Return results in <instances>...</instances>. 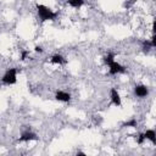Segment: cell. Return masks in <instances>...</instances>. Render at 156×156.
Segmentation results:
<instances>
[{"label":"cell","mask_w":156,"mask_h":156,"mask_svg":"<svg viewBox=\"0 0 156 156\" xmlns=\"http://www.w3.org/2000/svg\"><path fill=\"white\" fill-rule=\"evenodd\" d=\"M37 12H38V16H39V18H40L41 22L55 20L56 16H57V13L54 12L51 9L46 7L45 5H40V4L37 5Z\"/></svg>","instance_id":"6da1fadb"},{"label":"cell","mask_w":156,"mask_h":156,"mask_svg":"<svg viewBox=\"0 0 156 156\" xmlns=\"http://www.w3.org/2000/svg\"><path fill=\"white\" fill-rule=\"evenodd\" d=\"M16 76H17V69H16V68H10V69H7L6 73L2 76L1 80H2L4 84H7V85L15 84L16 80H17Z\"/></svg>","instance_id":"7a4b0ae2"},{"label":"cell","mask_w":156,"mask_h":156,"mask_svg":"<svg viewBox=\"0 0 156 156\" xmlns=\"http://www.w3.org/2000/svg\"><path fill=\"white\" fill-rule=\"evenodd\" d=\"M110 67V74H117V73H126V67H123L122 65H119L118 62H116L115 60L112 62L108 63Z\"/></svg>","instance_id":"3957f363"},{"label":"cell","mask_w":156,"mask_h":156,"mask_svg":"<svg viewBox=\"0 0 156 156\" xmlns=\"http://www.w3.org/2000/svg\"><path fill=\"white\" fill-rule=\"evenodd\" d=\"M134 93H135V95L139 96V98H145V96H147V94H149V89H147L145 85L139 84V85H135Z\"/></svg>","instance_id":"277c9868"},{"label":"cell","mask_w":156,"mask_h":156,"mask_svg":"<svg viewBox=\"0 0 156 156\" xmlns=\"http://www.w3.org/2000/svg\"><path fill=\"white\" fill-rule=\"evenodd\" d=\"M30 140H38V135L32 132H24L21 134L18 141H30Z\"/></svg>","instance_id":"5b68a950"},{"label":"cell","mask_w":156,"mask_h":156,"mask_svg":"<svg viewBox=\"0 0 156 156\" xmlns=\"http://www.w3.org/2000/svg\"><path fill=\"white\" fill-rule=\"evenodd\" d=\"M55 98H56V100L62 101V102H68L71 100V95L68 93H65V91H61V90H57L56 91Z\"/></svg>","instance_id":"8992f818"},{"label":"cell","mask_w":156,"mask_h":156,"mask_svg":"<svg viewBox=\"0 0 156 156\" xmlns=\"http://www.w3.org/2000/svg\"><path fill=\"white\" fill-rule=\"evenodd\" d=\"M111 101L115 106H121V96H119L116 88L111 89Z\"/></svg>","instance_id":"52a82bcc"},{"label":"cell","mask_w":156,"mask_h":156,"mask_svg":"<svg viewBox=\"0 0 156 156\" xmlns=\"http://www.w3.org/2000/svg\"><path fill=\"white\" fill-rule=\"evenodd\" d=\"M143 135L145 139H149L152 144H156V133L154 129H147L145 133H143Z\"/></svg>","instance_id":"ba28073f"},{"label":"cell","mask_w":156,"mask_h":156,"mask_svg":"<svg viewBox=\"0 0 156 156\" xmlns=\"http://www.w3.org/2000/svg\"><path fill=\"white\" fill-rule=\"evenodd\" d=\"M51 62L52 63H57V65H63V63H66V60L63 58V56L56 54V55H54L51 57Z\"/></svg>","instance_id":"9c48e42d"},{"label":"cell","mask_w":156,"mask_h":156,"mask_svg":"<svg viewBox=\"0 0 156 156\" xmlns=\"http://www.w3.org/2000/svg\"><path fill=\"white\" fill-rule=\"evenodd\" d=\"M67 4L71 5L72 7L78 9V7H80V6L84 5V0H67Z\"/></svg>","instance_id":"30bf717a"},{"label":"cell","mask_w":156,"mask_h":156,"mask_svg":"<svg viewBox=\"0 0 156 156\" xmlns=\"http://www.w3.org/2000/svg\"><path fill=\"white\" fill-rule=\"evenodd\" d=\"M113 60H115V54H111V52H110V54H107V55L104 57V61H105V63H106V65H108V63H110V62H112Z\"/></svg>","instance_id":"8fae6325"},{"label":"cell","mask_w":156,"mask_h":156,"mask_svg":"<svg viewBox=\"0 0 156 156\" xmlns=\"http://www.w3.org/2000/svg\"><path fill=\"white\" fill-rule=\"evenodd\" d=\"M122 127H136V121L135 119H130V121H127L122 124Z\"/></svg>","instance_id":"7c38bea8"},{"label":"cell","mask_w":156,"mask_h":156,"mask_svg":"<svg viewBox=\"0 0 156 156\" xmlns=\"http://www.w3.org/2000/svg\"><path fill=\"white\" fill-rule=\"evenodd\" d=\"M134 2H135V0H127V1L123 2V7L124 9H130L134 5Z\"/></svg>","instance_id":"4fadbf2b"},{"label":"cell","mask_w":156,"mask_h":156,"mask_svg":"<svg viewBox=\"0 0 156 156\" xmlns=\"http://www.w3.org/2000/svg\"><path fill=\"white\" fill-rule=\"evenodd\" d=\"M29 55V52L27 51V50H23L22 51V55H21V60H26V57Z\"/></svg>","instance_id":"5bb4252c"},{"label":"cell","mask_w":156,"mask_h":156,"mask_svg":"<svg viewBox=\"0 0 156 156\" xmlns=\"http://www.w3.org/2000/svg\"><path fill=\"white\" fill-rule=\"evenodd\" d=\"M144 140H145L144 135H143V134H140V135H139V138H138V140H136V143L140 145V144H143V141H144Z\"/></svg>","instance_id":"9a60e30c"},{"label":"cell","mask_w":156,"mask_h":156,"mask_svg":"<svg viewBox=\"0 0 156 156\" xmlns=\"http://www.w3.org/2000/svg\"><path fill=\"white\" fill-rule=\"evenodd\" d=\"M34 50H35L37 52H43V48H41V46H39V45H37V46L34 48Z\"/></svg>","instance_id":"2e32d148"}]
</instances>
